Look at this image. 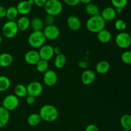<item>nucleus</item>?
Here are the masks:
<instances>
[{
  "mask_svg": "<svg viewBox=\"0 0 131 131\" xmlns=\"http://www.w3.org/2000/svg\"><path fill=\"white\" fill-rule=\"evenodd\" d=\"M106 23L101 15H98L90 17L87 20L86 26L87 29L91 33H98L102 29H105Z\"/></svg>",
  "mask_w": 131,
  "mask_h": 131,
  "instance_id": "nucleus-1",
  "label": "nucleus"
},
{
  "mask_svg": "<svg viewBox=\"0 0 131 131\" xmlns=\"http://www.w3.org/2000/svg\"><path fill=\"white\" fill-rule=\"evenodd\" d=\"M38 114L41 119L47 122H54L57 120L59 115L56 107L50 104H46L42 106Z\"/></svg>",
  "mask_w": 131,
  "mask_h": 131,
  "instance_id": "nucleus-2",
  "label": "nucleus"
},
{
  "mask_svg": "<svg viewBox=\"0 0 131 131\" xmlns=\"http://www.w3.org/2000/svg\"><path fill=\"white\" fill-rule=\"evenodd\" d=\"M28 43L33 48H40L45 44L46 38L42 31H33L28 37Z\"/></svg>",
  "mask_w": 131,
  "mask_h": 131,
  "instance_id": "nucleus-3",
  "label": "nucleus"
},
{
  "mask_svg": "<svg viewBox=\"0 0 131 131\" xmlns=\"http://www.w3.org/2000/svg\"><path fill=\"white\" fill-rule=\"evenodd\" d=\"M43 7L47 15L54 17L61 14L63 10L62 3L60 0H47Z\"/></svg>",
  "mask_w": 131,
  "mask_h": 131,
  "instance_id": "nucleus-4",
  "label": "nucleus"
},
{
  "mask_svg": "<svg viewBox=\"0 0 131 131\" xmlns=\"http://www.w3.org/2000/svg\"><path fill=\"white\" fill-rule=\"evenodd\" d=\"M19 31L17 22L15 20H8L3 24L2 28L3 35L7 38H12L17 35Z\"/></svg>",
  "mask_w": 131,
  "mask_h": 131,
  "instance_id": "nucleus-5",
  "label": "nucleus"
},
{
  "mask_svg": "<svg viewBox=\"0 0 131 131\" xmlns=\"http://www.w3.org/2000/svg\"><path fill=\"white\" fill-rule=\"evenodd\" d=\"M19 105V98L14 94L8 95L3 100L2 107L8 111L15 110Z\"/></svg>",
  "mask_w": 131,
  "mask_h": 131,
  "instance_id": "nucleus-6",
  "label": "nucleus"
},
{
  "mask_svg": "<svg viewBox=\"0 0 131 131\" xmlns=\"http://www.w3.org/2000/svg\"><path fill=\"white\" fill-rule=\"evenodd\" d=\"M115 43L120 48H128L131 46V36L127 32H120L115 37Z\"/></svg>",
  "mask_w": 131,
  "mask_h": 131,
  "instance_id": "nucleus-7",
  "label": "nucleus"
},
{
  "mask_svg": "<svg viewBox=\"0 0 131 131\" xmlns=\"http://www.w3.org/2000/svg\"><path fill=\"white\" fill-rule=\"evenodd\" d=\"M42 31L46 40L47 39L49 40H54L57 39L60 35V29L54 24L46 26L44 27Z\"/></svg>",
  "mask_w": 131,
  "mask_h": 131,
  "instance_id": "nucleus-8",
  "label": "nucleus"
},
{
  "mask_svg": "<svg viewBox=\"0 0 131 131\" xmlns=\"http://www.w3.org/2000/svg\"><path fill=\"white\" fill-rule=\"evenodd\" d=\"M28 91V95L33 96L34 97H38L43 92V86L38 81H31L26 86Z\"/></svg>",
  "mask_w": 131,
  "mask_h": 131,
  "instance_id": "nucleus-9",
  "label": "nucleus"
},
{
  "mask_svg": "<svg viewBox=\"0 0 131 131\" xmlns=\"http://www.w3.org/2000/svg\"><path fill=\"white\" fill-rule=\"evenodd\" d=\"M38 52L40 60L45 61H49L54 56L53 47L48 44H44L40 48H39V51Z\"/></svg>",
  "mask_w": 131,
  "mask_h": 131,
  "instance_id": "nucleus-10",
  "label": "nucleus"
},
{
  "mask_svg": "<svg viewBox=\"0 0 131 131\" xmlns=\"http://www.w3.org/2000/svg\"><path fill=\"white\" fill-rule=\"evenodd\" d=\"M43 81L47 86H53L58 81V75L53 70H49L43 73Z\"/></svg>",
  "mask_w": 131,
  "mask_h": 131,
  "instance_id": "nucleus-11",
  "label": "nucleus"
},
{
  "mask_svg": "<svg viewBox=\"0 0 131 131\" xmlns=\"http://www.w3.org/2000/svg\"><path fill=\"white\" fill-rule=\"evenodd\" d=\"M24 60L26 62L30 65H36V64L40 60L38 52L35 50L28 51L24 55Z\"/></svg>",
  "mask_w": 131,
  "mask_h": 131,
  "instance_id": "nucleus-12",
  "label": "nucleus"
},
{
  "mask_svg": "<svg viewBox=\"0 0 131 131\" xmlns=\"http://www.w3.org/2000/svg\"><path fill=\"white\" fill-rule=\"evenodd\" d=\"M67 24L69 29L74 31H78L81 27V22L79 18L75 15H70L67 18Z\"/></svg>",
  "mask_w": 131,
  "mask_h": 131,
  "instance_id": "nucleus-13",
  "label": "nucleus"
},
{
  "mask_svg": "<svg viewBox=\"0 0 131 131\" xmlns=\"http://www.w3.org/2000/svg\"><path fill=\"white\" fill-rule=\"evenodd\" d=\"M105 21H112L116 18V13L115 8L107 6L102 10L101 14H100Z\"/></svg>",
  "mask_w": 131,
  "mask_h": 131,
  "instance_id": "nucleus-14",
  "label": "nucleus"
},
{
  "mask_svg": "<svg viewBox=\"0 0 131 131\" xmlns=\"http://www.w3.org/2000/svg\"><path fill=\"white\" fill-rule=\"evenodd\" d=\"M96 78L95 73L92 70H86L81 75L82 83L85 85H90L95 81Z\"/></svg>",
  "mask_w": 131,
  "mask_h": 131,
  "instance_id": "nucleus-15",
  "label": "nucleus"
},
{
  "mask_svg": "<svg viewBox=\"0 0 131 131\" xmlns=\"http://www.w3.org/2000/svg\"><path fill=\"white\" fill-rule=\"evenodd\" d=\"M19 14H20L23 16H25L26 15L29 14L32 8L31 5H29L26 0L21 1L17 4L16 6Z\"/></svg>",
  "mask_w": 131,
  "mask_h": 131,
  "instance_id": "nucleus-16",
  "label": "nucleus"
},
{
  "mask_svg": "<svg viewBox=\"0 0 131 131\" xmlns=\"http://www.w3.org/2000/svg\"><path fill=\"white\" fill-rule=\"evenodd\" d=\"M14 61V58L10 54L3 52L0 54V67H8L10 66Z\"/></svg>",
  "mask_w": 131,
  "mask_h": 131,
  "instance_id": "nucleus-17",
  "label": "nucleus"
},
{
  "mask_svg": "<svg viewBox=\"0 0 131 131\" xmlns=\"http://www.w3.org/2000/svg\"><path fill=\"white\" fill-rule=\"evenodd\" d=\"M111 38H112L111 33L106 29H102L97 33V39L101 43H108L111 40Z\"/></svg>",
  "mask_w": 131,
  "mask_h": 131,
  "instance_id": "nucleus-18",
  "label": "nucleus"
},
{
  "mask_svg": "<svg viewBox=\"0 0 131 131\" xmlns=\"http://www.w3.org/2000/svg\"><path fill=\"white\" fill-rule=\"evenodd\" d=\"M19 31H25L30 26V20L26 16H21L17 21Z\"/></svg>",
  "mask_w": 131,
  "mask_h": 131,
  "instance_id": "nucleus-19",
  "label": "nucleus"
},
{
  "mask_svg": "<svg viewBox=\"0 0 131 131\" xmlns=\"http://www.w3.org/2000/svg\"><path fill=\"white\" fill-rule=\"evenodd\" d=\"M10 120V112L3 107H0V129L7 125Z\"/></svg>",
  "mask_w": 131,
  "mask_h": 131,
  "instance_id": "nucleus-20",
  "label": "nucleus"
},
{
  "mask_svg": "<svg viewBox=\"0 0 131 131\" xmlns=\"http://www.w3.org/2000/svg\"><path fill=\"white\" fill-rule=\"evenodd\" d=\"M110 69V65L107 61L102 60L98 62L95 67V70L97 73L100 74H104L108 72Z\"/></svg>",
  "mask_w": 131,
  "mask_h": 131,
  "instance_id": "nucleus-21",
  "label": "nucleus"
},
{
  "mask_svg": "<svg viewBox=\"0 0 131 131\" xmlns=\"http://www.w3.org/2000/svg\"><path fill=\"white\" fill-rule=\"evenodd\" d=\"M30 26L33 31H43L44 22L39 17H35L30 20Z\"/></svg>",
  "mask_w": 131,
  "mask_h": 131,
  "instance_id": "nucleus-22",
  "label": "nucleus"
},
{
  "mask_svg": "<svg viewBox=\"0 0 131 131\" xmlns=\"http://www.w3.org/2000/svg\"><path fill=\"white\" fill-rule=\"evenodd\" d=\"M14 93L15 95L18 98H24L28 96V91L26 86L23 84H17L14 88Z\"/></svg>",
  "mask_w": 131,
  "mask_h": 131,
  "instance_id": "nucleus-23",
  "label": "nucleus"
},
{
  "mask_svg": "<svg viewBox=\"0 0 131 131\" xmlns=\"http://www.w3.org/2000/svg\"><path fill=\"white\" fill-rule=\"evenodd\" d=\"M85 11L86 14L90 17L100 15V10L98 6L93 3H90L86 5L85 7Z\"/></svg>",
  "mask_w": 131,
  "mask_h": 131,
  "instance_id": "nucleus-24",
  "label": "nucleus"
},
{
  "mask_svg": "<svg viewBox=\"0 0 131 131\" xmlns=\"http://www.w3.org/2000/svg\"><path fill=\"white\" fill-rule=\"evenodd\" d=\"M41 120H42V119H41L39 114L32 113L30 115H29V116L28 117L27 122L30 126L35 127L37 126L40 123Z\"/></svg>",
  "mask_w": 131,
  "mask_h": 131,
  "instance_id": "nucleus-25",
  "label": "nucleus"
},
{
  "mask_svg": "<svg viewBox=\"0 0 131 131\" xmlns=\"http://www.w3.org/2000/svg\"><path fill=\"white\" fill-rule=\"evenodd\" d=\"M120 124L124 129L131 130V115L129 114L123 115L120 118Z\"/></svg>",
  "mask_w": 131,
  "mask_h": 131,
  "instance_id": "nucleus-26",
  "label": "nucleus"
},
{
  "mask_svg": "<svg viewBox=\"0 0 131 131\" xmlns=\"http://www.w3.org/2000/svg\"><path fill=\"white\" fill-rule=\"evenodd\" d=\"M11 85L10 79L5 75H0V92H5Z\"/></svg>",
  "mask_w": 131,
  "mask_h": 131,
  "instance_id": "nucleus-27",
  "label": "nucleus"
},
{
  "mask_svg": "<svg viewBox=\"0 0 131 131\" xmlns=\"http://www.w3.org/2000/svg\"><path fill=\"white\" fill-rule=\"evenodd\" d=\"M67 62L66 56L63 54L61 53L56 55L54 60V65L57 69H62L65 66Z\"/></svg>",
  "mask_w": 131,
  "mask_h": 131,
  "instance_id": "nucleus-28",
  "label": "nucleus"
},
{
  "mask_svg": "<svg viewBox=\"0 0 131 131\" xmlns=\"http://www.w3.org/2000/svg\"><path fill=\"white\" fill-rule=\"evenodd\" d=\"M19 15L16 6H12L6 9V17L8 20H14Z\"/></svg>",
  "mask_w": 131,
  "mask_h": 131,
  "instance_id": "nucleus-29",
  "label": "nucleus"
},
{
  "mask_svg": "<svg viewBox=\"0 0 131 131\" xmlns=\"http://www.w3.org/2000/svg\"><path fill=\"white\" fill-rule=\"evenodd\" d=\"M36 69L38 72L45 73L49 70V63L47 61L40 60L36 64Z\"/></svg>",
  "mask_w": 131,
  "mask_h": 131,
  "instance_id": "nucleus-30",
  "label": "nucleus"
},
{
  "mask_svg": "<svg viewBox=\"0 0 131 131\" xmlns=\"http://www.w3.org/2000/svg\"><path fill=\"white\" fill-rule=\"evenodd\" d=\"M115 28L116 30L122 32L126 29L127 24L122 19H118L115 23Z\"/></svg>",
  "mask_w": 131,
  "mask_h": 131,
  "instance_id": "nucleus-31",
  "label": "nucleus"
},
{
  "mask_svg": "<svg viewBox=\"0 0 131 131\" xmlns=\"http://www.w3.org/2000/svg\"><path fill=\"white\" fill-rule=\"evenodd\" d=\"M111 1L115 8H120L123 9L126 6L128 3V0H111Z\"/></svg>",
  "mask_w": 131,
  "mask_h": 131,
  "instance_id": "nucleus-32",
  "label": "nucleus"
},
{
  "mask_svg": "<svg viewBox=\"0 0 131 131\" xmlns=\"http://www.w3.org/2000/svg\"><path fill=\"white\" fill-rule=\"evenodd\" d=\"M121 59L124 63L131 65V51H127L123 52L121 56Z\"/></svg>",
  "mask_w": 131,
  "mask_h": 131,
  "instance_id": "nucleus-33",
  "label": "nucleus"
},
{
  "mask_svg": "<svg viewBox=\"0 0 131 131\" xmlns=\"http://www.w3.org/2000/svg\"><path fill=\"white\" fill-rule=\"evenodd\" d=\"M54 21H55L54 17L52 16V15H46V17H45V20H43V22H44V24H46V26L52 25V24H54Z\"/></svg>",
  "mask_w": 131,
  "mask_h": 131,
  "instance_id": "nucleus-34",
  "label": "nucleus"
},
{
  "mask_svg": "<svg viewBox=\"0 0 131 131\" xmlns=\"http://www.w3.org/2000/svg\"><path fill=\"white\" fill-rule=\"evenodd\" d=\"M65 4L70 6H75L80 3V0H63Z\"/></svg>",
  "mask_w": 131,
  "mask_h": 131,
  "instance_id": "nucleus-35",
  "label": "nucleus"
},
{
  "mask_svg": "<svg viewBox=\"0 0 131 131\" xmlns=\"http://www.w3.org/2000/svg\"><path fill=\"white\" fill-rule=\"evenodd\" d=\"M85 131H99V128L95 124H90L86 127Z\"/></svg>",
  "mask_w": 131,
  "mask_h": 131,
  "instance_id": "nucleus-36",
  "label": "nucleus"
},
{
  "mask_svg": "<svg viewBox=\"0 0 131 131\" xmlns=\"http://www.w3.org/2000/svg\"><path fill=\"white\" fill-rule=\"evenodd\" d=\"M47 0H34L35 5L38 7H43Z\"/></svg>",
  "mask_w": 131,
  "mask_h": 131,
  "instance_id": "nucleus-37",
  "label": "nucleus"
},
{
  "mask_svg": "<svg viewBox=\"0 0 131 131\" xmlns=\"http://www.w3.org/2000/svg\"><path fill=\"white\" fill-rule=\"evenodd\" d=\"M26 103L28 105H32L35 102V97L31 95H28L26 97Z\"/></svg>",
  "mask_w": 131,
  "mask_h": 131,
  "instance_id": "nucleus-38",
  "label": "nucleus"
},
{
  "mask_svg": "<svg viewBox=\"0 0 131 131\" xmlns=\"http://www.w3.org/2000/svg\"><path fill=\"white\" fill-rule=\"evenodd\" d=\"M6 8L3 6L0 5V18H4L6 17Z\"/></svg>",
  "mask_w": 131,
  "mask_h": 131,
  "instance_id": "nucleus-39",
  "label": "nucleus"
},
{
  "mask_svg": "<svg viewBox=\"0 0 131 131\" xmlns=\"http://www.w3.org/2000/svg\"><path fill=\"white\" fill-rule=\"evenodd\" d=\"M54 49V53L56 55H58L61 53V49L59 46H56V47H53Z\"/></svg>",
  "mask_w": 131,
  "mask_h": 131,
  "instance_id": "nucleus-40",
  "label": "nucleus"
},
{
  "mask_svg": "<svg viewBox=\"0 0 131 131\" xmlns=\"http://www.w3.org/2000/svg\"><path fill=\"white\" fill-rule=\"evenodd\" d=\"M79 65L80 67L83 68V69H85V68H86L88 67V64L85 61H80L79 63Z\"/></svg>",
  "mask_w": 131,
  "mask_h": 131,
  "instance_id": "nucleus-41",
  "label": "nucleus"
},
{
  "mask_svg": "<svg viewBox=\"0 0 131 131\" xmlns=\"http://www.w3.org/2000/svg\"><path fill=\"white\" fill-rule=\"evenodd\" d=\"M92 0H80V3L84 4V5H88V4L91 3Z\"/></svg>",
  "mask_w": 131,
  "mask_h": 131,
  "instance_id": "nucleus-42",
  "label": "nucleus"
},
{
  "mask_svg": "<svg viewBox=\"0 0 131 131\" xmlns=\"http://www.w3.org/2000/svg\"><path fill=\"white\" fill-rule=\"evenodd\" d=\"M115 9V12H116V14H120L122 13L123 12V9L122 8H116Z\"/></svg>",
  "mask_w": 131,
  "mask_h": 131,
  "instance_id": "nucleus-43",
  "label": "nucleus"
},
{
  "mask_svg": "<svg viewBox=\"0 0 131 131\" xmlns=\"http://www.w3.org/2000/svg\"><path fill=\"white\" fill-rule=\"evenodd\" d=\"M26 1H28V3H29L30 5H31V6H32V5H34V4H35L34 0H26Z\"/></svg>",
  "mask_w": 131,
  "mask_h": 131,
  "instance_id": "nucleus-44",
  "label": "nucleus"
},
{
  "mask_svg": "<svg viewBox=\"0 0 131 131\" xmlns=\"http://www.w3.org/2000/svg\"><path fill=\"white\" fill-rule=\"evenodd\" d=\"M1 42H2V37H1V35H0V44H1Z\"/></svg>",
  "mask_w": 131,
  "mask_h": 131,
  "instance_id": "nucleus-45",
  "label": "nucleus"
},
{
  "mask_svg": "<svg viewBox=\"0 0 131 131\" xmlns=\"http://www.w3.org/2000/svg\"><path fill=\"white\" fill-rule=\"evenodd\" d=\"M122 131H131V130H126V129H124V130H123Z\"/></svg>",
  "mask_w": 131,
  "mask_h": 131,
  "instance_id": "nucleus-46",
  "label": "nucleus"
},
{
  "mask_svg": "<svg viewBox=\"0 0 131 131\" xmlns=\"http://www.w3.org/2000/svg\"><path fill=\"white\" fill-rule=\"evenodd\" d=\"M22 1H24V0H22Z\"/></svg>",
  "mask_w": 131,
  "mask_h": 131,
  "instance_id": "nucleus-47",
  "label": "nucleus"
}]
</instances>
